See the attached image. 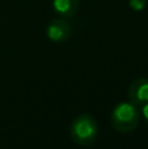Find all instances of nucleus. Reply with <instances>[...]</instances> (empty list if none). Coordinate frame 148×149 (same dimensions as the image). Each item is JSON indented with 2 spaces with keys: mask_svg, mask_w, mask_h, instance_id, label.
Here are the masks:
<instances>
[{
  "mask_svg": "<svg viewBox=\"0 0 148 149\" xmlns=\"http://www.w3.org/2000/svg\"><path fill=\"white\" fill-rule=\"evenodd\" d=\"M140 122V111L138 106L128 102H119L114 106L110 115L112 127L119 134H130L135 131Z\"/></svg>",
  "mask_w": 148,
  "mask_h": 149,
  "instance_id": "nucleus-1",
  "label": "nucleus"
},
{
  "mask_svg": "<svg viewBox=\"0 0 148 149\" xmlns=\"http://www.w3.org/2000/svg\"><path fill=\"white\" fill-rule=\"evenodd\" d=\"M70 135L75 144L81 147L92 145L98 135V123L89 114H80L71 123Z\"/></svg>",
  "mask_w": 148,
  "mask_h": 149,
  "instance_id": "nucleus-2",
  "label": "nucleus"
},
{
  "mask_svg": "<svg viewBox=\"0 0 148 149\" xmlns=\"http://www.w3.org/2000/svg\"><path fill=\"white\" fill-rule=\"evenodd\" d=\"M71 25L66 18H54L46 26V36L54 43H63L71 37Z\"/></svg>",
  "mask_w": 148,
  "mask_h": 149,
  "instance_id": "nucleus-3",
  "label": "nucleus"
},
{
  "mask_svg": "<svg viewBox=\"0 0 148 149\" xmlns=\"http://www.w3.org/2000/svg\"><path fill=\"white\" fill-rule=\"evenodd\" d=\"M127 98L138 107L148 103V79L139 77L134 80L127 89Z\"/></svg>",
  "mask_w": 148,
  "mask_h": 149,
  "instance_id": "nucleus-4",
  "label": "nucleus"
},
{
  "mask_svg": "<svg viewBox=\"0 0 148 149\" xmlns=\"http://www.w3.org/2000/svg\"><path fill=\"white\" fill-rule=\"evenodd\" d=\"M52 8L60 17H72L79 9V0H52Z\"/></svg>",
  "mask_w": 148,
  "mask_h": 149,
  "instance_id": "nucleus-5",
  "label": "nucleus"
},
{
  "mask_svg": "<svg viewBox=\"0 0 148 149\" xmlns=\"http://www.w3.org/2000/svg\"><path fill=\"white\" fill-rule=\"evenodd\" d=\"M128 5L135 12H140V10H143L146 8L147 0H128Z\"/></svg>",
  "mask_w": 148,
  "mask_h": 149,
  "instance_id": "nucleus-6",
  "label": "nucleus"
},
{
  "mask_svg": "<svg viewBox=\"0 0 148 149\" xmlns=\"http://www.w3.org/2000/svg\"><path fill=\"white\" fill-rule=\"evenodd\" d=\"M142 115H143L144 120H146L147 124H148V103L142 106Z\"/></svg>",
  "mask_w": 148,
  "mask_h": 149,
  "instance_id": "nucleus-7",
  "label": "nucleus"
}]
</instances>
